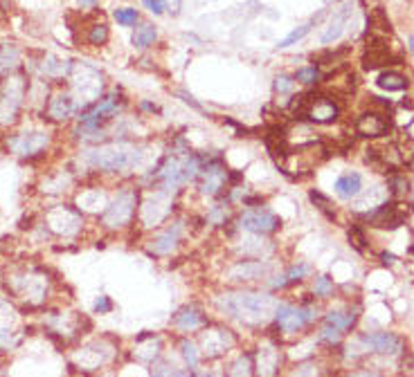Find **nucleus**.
<instances>
[{
  "instance_id": "nucleus-54",
  "label": "nucleus",
  "mask_w": 414,
  "mask_h": 377,
  "mask_svg": "<svg viewBox=\"0 0 414 377\" xmlns=\"http://www.w3.org/2000/svg\"><path fill=\"white\" fill-rule=\"evenodd\" d=\"M142 5L149 9L151 14H156V16H160V14H165V5L160 3V0H142Z\"/></svg>"
},
{
  "instance_id": "nucleus-42",
  "label": "nucleus",
  "mask_w": 414,
  "mask_h": 377,
  "mask_svg": "<svg viewBox=\"0 0 414 377\" xmlns=\"http://www.w3.org/2000/svg\"><path fill=\"white\" fill-rule=\"evenodd\" d=\"M408 191H410V182L406 180V176H392L390 178V193L394 198L408 196Z\"/></svg>"
},
{
  "instance_id": "nucleus-14",
  "label": "nucleus",
  "mask_w": 414,
  "mask_h": 377,
  "mask_svg": "<svg viewBox=\"0 0 414 377\" xmlns=\"http://www.w3.org/2000/svg\"><path fill=\"white\" fill-rule=\"evenodd\" d=\"M235 344H237L235 332L221 328V325L203 328V332H200V355L207 360H216L221 355H226L230 348H235Z\"/></svg>"
},
{
  "instance_id": "nucleus-32",
  "label": "nucleus",
  "mask_w": 414,
  "mask_h": 377,
  "mask_svg": "<svg viewBox=\"0 0 414 377\" xmlns=\"http://www.w3.org/2000/svg\"><path fill=\"white\" fill-rule=\"evenodd\" d=\"M70 185H73V176H70V171H59L54 176H50L43 180V193H61L68 191Z\"/></svg>"
},
{
  "instance_id": "nucleus-9",
  "label": "nucleus",
  "mask_w": 414,
  "mask_h": 377,
  "mask_svg": "<svg viewBox=\"0 0 414 377\" xmlns=\"http://www.w3.org/2000/svg\"><path fill=\"white\" fill-rule=\"evenodd\" d=\"M239 229L255 236H270L281 227V218L266 207H248L239 216Z\"/></svg>"
},
{
  "instance_id": "nucleus-51",
  "label": "nucleus",
  "mask_w": 414,
  "mask_h": 377,
  "mask_svg": "<svg viewBox=\"0 0 414 377\" xmlns=\"http://www.w3.org/2000/svg\"><path fill=\"white\" fill-rule=\"evenodd\" d=\"M311 202H313V205H316L320 211H325L329 218H336V213L331 211V202H329V198L322 196L320 191H311Z\"/></svg>"
},
{
  "instance_id": "nucleus-15",
  "label": "nucleus",
  "mask_w": 414,
  "mask_h": 377,
  "mask_svg": "<svg viewBox=\"0 0 414 377\" xmlns=\"http://www.w3.org/2000/svg\"><path fill=\"white\" fill-rule=\"evenodd\" d=\"M272 263L264 259H252V261H237L230 265L226 272V279L232 283H250V281H264L272 277Z\"/></svg>"
},
{
  "instance_id": "nucleus-39",
  "label": "nucleus",
  "mask_w": 414,
  "mask_h": 377,
  "mask_svg": "<svg viewBox=\"0 0 414 377\" xmlns=\"http://www.w3.org/2000/svg\"><path fill=\"white\" fill-rule=\"evenodd\" d=\"M151 377H189V371L178 369V366L169 364V362H156Z\"/></svg>"
},
{
  "instance_id": "nucleus-57",
  "label": "nucleus",
  "mask_w": 414,
  "mask_h": 377,
  "mask_svg": "<svg viewBox=\"0 0 414 377\" xmlns=\"http://www.w3.org/2000/svg\"><path fill=\"white\" fill-rule=\"evenodd\" d=\"M97 3V0H79V5H82V7H93Z\"/></svg>"
},
{
  "instance_id": "nucleus-27",
  "label": "nucleus",
  "mask_w": 414,
  "mask_h": 377,
  "mask_svg": "<svg viewBox=\"0 0 414 377\" xmlns=\"http://www.w3.org/2000/svg\"><path fill=\"white\" fill-rule=\"evenodd\" d=\"M108 202V193L99 189H86L77 196V207L82 211H104Z\"/></svg>"
},
{
  "instance_id": "nucleus-21",
  "label": "nucleus",
  "mask_w": 414,
  "mask_h": 377,
  "mask_svg": "<svg viewBox=\"0 0 414 377\" xmlns=\"http://www.w3.org/2000/svg\"><path fill=\"white\" fill-rule=\"evenodd\" d=\"M279 366H281V353H279V348H275L272 344L259 346L257 362H255V369H257L259 377H275L277 371H279Z\"/></svg>"
},
{
  "instance_id": "nucleus-40",
  "label": "nucleus",
  "mask_w": 414,
  "mask_h": 377,
  "mask_svg": "<svg viewBox=\"0 0 414 377\" xmlns=\"http://www.w3.org/2000/svg\"><path fill=\"white\" fill-rule=\"evenodd\" d=\"M320 79H322V75H320V70H318L316 66L300 68L297 72H295V81H297V84H304V86H313V84H318Z\"/></svg>"
},
{
  "instance_id": "nucleus-8",
  "label": "nucleus",
  "mask_w": 414,
  "mask_h": 377,
  "mask_svg": "<svg viewBox=\"0 0 414 377\" xmlns=\"http://www.w3.org/2000/svg\"><path fill=\"white\" fill-rule=\"evenodd\" d=\"M45 225L57 236H75L84 227V211L77 205H54L45 211Z\"/></svg>"
},
{
  "instance_id": "nucleus-18",
  "label": "nucleus",
  "mask_w": 414,
  "mask_h": 377,
  "mask_svg": "<svg viewBox=\"0 0 414 377\" xmlns=\"http://www.w3.org/2000/svg\"><path fill=\"white\" fill-rule=\"evenodd\" d=\"M183 233H185V222L171 220L163 231H158L156 236H151L149 252L156 254V256H169V254H174L178 249L180 240H183Z\"/></svg>"
},
{
  "instance_id": "nucleus-36",
  "label": "nucleus",
  "mask_w": 414,
  "mask_h": 377,
  "mask_svg": "<svg viewBox=\"0 0 414 377\" xmlns=\"http://www.w3.org/2000/svg\"><path fill=\"white\" fill-rule=\"evenodd\" d=\"M135 357H138V360H142V362H147V364H154V362L160 357V339L151 337V339H149V344L138 341Z\"/></svg>"
},
{
  "instance_id": "nucleus-11",
  "label": "nucleus",
  "mask_w": 414,
  "mask_h": 377,
  "mask_svg": "<svg viewBox=\"0 0 414 377\" xmlns=\"http://www.w3.org/2000/svg\"><path fill=\"white\" fill-rule=\"evenodd\" d=\"M316 319H318L316 305H302V308H295V305L279 303L277 312H275V323L284 334H295Z\"/></svg>"
},
{
  "instance_id": "nucleus-25",
  "label": "nucleus",
  "mask_w": 414,
  "mask_h": 377,
  "mask_svg": "<svg viewBox=\"0 0 414 377\" xmlns=\"http://www.w3.org/2000/svg\"><path fill=\"white\" fill-rule=\"evenodd\" d=\"M351 5L349 3H345L342 7H338V12L333 14V18L329 20V25H327V29L322 32V36H320V40L322 43H333V40H338L340 38V34L345 32V25H347V20H349V16H351Z\"/></svg>"
},
{
  "instance_id": "nucleus-20",
  "label": "nucleus",
  "mask_w": 414,
  "mask_h": 377,
  "mask_svg": "<svg viewBox=\"0 0 414 377\" xmlns=\"http://www.w3.org/2000/svg\"><path fill=\"white\" fill-rule=\"evenodd\" d=\"M45 285L47 281L38 274H23L16 279V292L29 303H38L45 297Z\"/></svg>"
},
{
  "instance_id": "nucleus-3",
  "label": "nucleus",
  "mask_w": 414,
  "mask_h": 377,
  "mask_svg": "<svg viewBox=\"0 0 414 377\" xmlns=\"http://www.w3.org/2000/svg\"><path fill=\"white\" fill-rule=\"evenodd\" d=\"M200 167H203V157H198L183 141H178V146L171 153H167L163 162L156 167V171L149 176L151 187H165L178 191L180 187L198 180Z\"/></svg>"
},
{
  "instance_id": "nucleus-50",
  "label": "nucleus",
  "mask_w": 414,
  "mask_h": 377,
  "mask_svg": "<svg viewBox=\"0 0 414 377\" xmlns=\"http://www.w3.org/2000/svg\"><path fill=\"white\" fill-rule=\"evenodd\" d=\"M320 375V369L316 362H304L295 366V371L290 373V377H318Z\"/></svg>"
},
{
  "instance_id": "nucleus-58",
  "label": "nucleus",
  "mask_w": 414,
  "mask_h": 377,
  "mask_svg": "<svg viewBox=\"0 0 414 377\" xmlns=\"http://www.w3.org/2000/svg\"><path fill=\"white\" fill-rule=\"evenodd\" d=\"M194 377H216L214 373H198V375H194Z\"/></svg>"
},
{
  "instance_id": "nucleus-31",
  "label": "nucleus",
  "mask_w": 414,
  "mask_h": 377,
  "mask_svg": "<svg viewBox=\"0 0 414 377\" xmlns=\"http://www.w3.org/2000/svg\"><path fill=\"white\" fill-rule=\"evenodd\" d=\"M356 319H358L356 310H331L327 314V325H333V328H338L342 334H345L347 330L353 328Z\"/></svg>"
},
{
  "instance_id": "nucleus-7",
  "label": "nucleus",
  "mask_w": 414,
  "mask_h": 377,
  "mask_svg": "<svg viewBox=\"0 0 414 377\" xmlns=\"http://www.w3.org/2000/svg\"><path fill=\"white\" fill-rule=\"evenodd\" d=\"M73 90H75V99L84 101V104H93V101H99V95H102L104 88V77L97 68L88 66V63H75L73 66Z\"/></svg>"
},
{
  "instance_id": "nucleus-23",
  "label": "nucleus",
  "mask_w": 414,
  "mask_h": 377,
  "mask_svg": "<svg viewBox=\"0 0 414 377\" xmlns=\"http://www.w3.org/2000/svg\"><path fill=\"white\" fill-rule=\"evenodd\" d=\"M77 110V99L70 93H59L47 101V115L54 121H64L68 117H73Z\"/></svg>"
},
{
  "instance_id": "nucleus-43",
  "label": "nucleus",
  "mask_w": 414,
  "mask_h": 377,
  "mask_svg": "<svg viewBox=\"0 0 414 377\" xmlns=\"http://www.w3.org/2000/svg\"><path fill=\"white\" fill-rule=\"evenodd\" d=\"M115 20L122 27H131V25H135L138 23V12L133 7H119V9H115Z\"/></svg>"
},
{
  "instance_id": "nucleus-56",
  "label": "nucleus",
  "mask_w": 414,
  "mask_h": 377,
  "mask_svg": "<svg viewBox=\"0 0 414 377\" xmlns=\"http://www.w3.org/2000/svg\"><path fill=\"white\" fill-rule=\"evenodd\" d=\"M351 377H378V373H374V371H358V373H353Z\"/></svg>"
},
{
  "instance_id": "nucleus-26",
  "label": "nucleus",
  "mask_w": 414,
  "mask_h": 377,
  "mask_svg": "<svg viewBox=\"0 0 414 377\" xmlns=\"http://www.w3.org/2000/svg\"><path fill=\"white\" fill-rule=\"evenodd\" d=\"M333 191H336V196L340 200L356 198L358 193L362 191V178H360V173H356V171L342 173V176L336 180V185H333Z\"/></svg>"
},
{
  "instance_id": "nucleus-1",
  "label": "nucleus",
  "mask_w": 414,
  "mask_h": 377,
  "mask_svg": "<svg viewBox=\"0 0 414 377\" xmlns=\"http://www.w3.org/2000/svg\"><path fill=\"white\" fill-rule=\"evenodd\" d=\"M79 164L99 173H128L142 167L145 148L135 141H106L79 151Z\"/></svg>"
},
{
  "instance_id": "nucleus-28",
  "label": "nucleus",
  "mask_w": 414,
  "mask_h": 377,
  "mask_svg": "<svg viewBox=\"0 0 414 377\" xmlns=\"http://www.w3.org/2000/svg\"><path fill=\"white\" fill-rule=\"evenodd\" d=\"M309 274V265L306 263H295L290 265V268L284 272V274H277V277H272V281H268V285L272 290H281L286 288V285H293V283H300Z\"/></svg>"
},
{
  "instance_id": "nucleus-35",
  "label": "nucleus",
  "mask_w": 414,
  "mask_h": 377,
  "mask_svg": "<svg viewBox=\"0 0 414 377\" xmlns=\"http://www.w3.org/2000/svg\"><path fill=\"white\" fill-rule=\"evenodd\" d=\"M180 357H183L185 366L189 371H196L198 364H200V348L189 339H183L180 341Z\"/></svg>"
},
{
  "instance_id": "nucleus-29",
  "label": "nucleus",
  "mask_w": 414,
  "mask_h": 377,
  "mask_svg": "<svg viewBox=\"0 0 414 377\" xmlns=\"http://www.w3.org/2000/svg\"><path fill=\"white\" fill-rule=\"evenodd\" d=\"M41 72L45 77H52V79H64V77H70V72H73V63H70L68 59L45 54L43 63H41Z\"/></svg>"
},
{
  "instance_id": "nucleus-4",
  "label": "nucleus",
  "mask_w": 414,
  "mask_h": 377,
  "mask_svg": "<svg viewBox=\"0 0 414 377\" xmlns=\"http://www.w3.org/2000/svg\"><path fill=\"white\" fill-rule=\"evenodd\" d=\"M176 205V191L165 187H151V191L140 200L138 216L142 227H160L171 216Z\"/></svg>"
},
{
  "instance_id": "nucleus-41",
  "label": "nucleus",
  "mask_w": 414,
  "mask_h": 377,
  "mask_svg": "<svg viewBox=\"0 0 414 377\" xmlns=\"http://www.w3.org/2000/svg\"><path fill=\"white\" fill-rule=\"evenodd\" d=\"M313 23H316V20H311V23H306V25H300L297 29H293V32H290L286 38H281V40H279L277 47H288V45H293V43H297V40H302V38H304V36L311 32Z\"/></svg>"
},
{
  "instance_id": "nucleus-30",
  "label": "nucleus",
  "mask_w": 414,
  "mask_h": 377,
  "mask_svg": "<svg viewBox=\"0 0 414 377\" xmlns=\"http://www.w3.org/2000/svg\"><path fill=\"white\" fill-rule=\"evenodd\" d=\"M376 84H378V88L387 90V93H401V90H408L410 79L406 75L397 72V70H385V72L378 75Z\"/></svg>"
},
{
  "instance_id": "nucleus-52",
  "label": "nucleus",
  "mask_w": 414,
  "mask_h": 377,
  "mask_svg": "<svg viewBox=\"0 0 414 377\" xmlns=\"http://www.w3.org/2000/svg\"><path fill=\"white\" fill-rule=\"evenodd\" d=\"M349 240H351V245L356 247L358 252H365V233H362L358 227H353L351 231H349Z\"/></svg>"
},
{
  "instance_id": "nucleus-12",
  "label": "nucleus",
  "mask_w": 414,
  "mask_h": 377,
  "mask_svg": "<svg viewBox=\"0 0 414 377\" xmlns=\"http://www.w3.org/2000/svg\"><path fill=\"white\" fill-rule=\"evenodd\" d=\"M353 355L362 353H380L387 357H397L403 353V339L394 332H371V334H360V337L351 344Z\"/></svg>"
},
{
  "instance_id": "nucleus-38",
  "label": "nucleus",
  "mask_w": 414,
  "mask_h": 377,
  "mask_svg": "<svg viewBox=\"0 0 414 377\" xmlns=\"http://www.w3.org/2000/svg\"><path fill=\"white\" fill-rule=\"evenodd\" d=\"M255 373V362L250 355H241V357L228 369V377H252Z\"/></svg>"
},
{
  "instance_id": "nucleus-6",
  "label": "nucleus",
  "mask_w": 414,
  "mask_h": 377,
  "mask_svg": "<svg viewBox=\"0 0 414 377\" xmlns=\"http://www.w3.org/2000/svg\"><path fill=\"white\" fill-rule=\"evenodd\" d=\"M293 110L297 115L306 117L313 124H329V121H336L340 115V108L336 101H331L329 97L322 95H300L293 101Z\"/></svg>"
},
{
  "instance_id": "nucleus-34",
  "label": "nucleus",
  "mask_w": 414,
  "mask_h": 377,
  "mask_svg": "<svg viewBox=\"0 0 414 377\" xmlns=\"http://www.w3.org/2000/svg\"><path fill=\"white\" fill-rule=\"evenodd\" d=\"M18 59H21V52L14 45H3L0 47V75L9 77L12 70H16Z\"/></svg>"
},
{
  "instance_id": "nucleus-47",
  "label": "nucleus",
  "mask_w": 414,
  "mask_h": 377,
  "mask_svg": "<svg viewBox=\"0 0 414 377\" xmlns=\"http://www.w3.org/2000/svg\"><path fill=\"white\" fill-rule=\"evenodd\" d=\"M18 332L12 328H0V351H12L18 344Z\"/></svg>"
},
{
  "instance_id": "nucleus-17",
  "label": "nucleus",
  "mask_w": 414,
  "mask_h": 377,
  "mask_svg": "<svg viewBox=\"0 0 414 377\" xmlns=\"http://www.w3.org/2000/svg\"><path fill=\"white\" fill-rule=\"evenodd\" d=\"M410 207L401 205V202H383L376 209H371L365 213V220L371 227H380V229H394L399 227L403 220L408 218Z\"/></svg>"
},
{
  "instance_id": "nucleus-44",
  "label": "nucleus",
  "mask_w": 414,
  "mask_h": 377,
  "mask_svg": "<svg viewBox=\"0 0 414 377\" xmlns=\"http://www.w3.org/2000/svg\"><path fill=\"white\" fill-rule=\"evenodd\" d=\"M106 40H108V27L104 23L90 27V32H88V43L90 45H104Z\"/></svg>"
},
{
  "instance_id": "nucleus-55",
  "label": "nucleus",
  "mask_w": 414,
  "mask_h": 377,
  "mask_svg": "<svg viewBox=\"0 0 414 377\" xmlns=\"http://www.w3.org/2000/svg\"><path fill=\"white\" fill-rule=\"evenodd\" d=\"M110 310H113V301H110L108 297H99L95 301V312L104 314V312H110Z\"/></svg>"
},
{
  "instance_id": "nucleus-59",
  "label": "nucleus",
  "mask_w": 414,
  "mask_h": 377,
  "mask_svg": "<svg viewBox=\"0 0 414 377\" xmlns=\"http://www.w3.org/2000/svg\"><path fill=\"white\" fill-rule=\"evenodd\" d=\"M410 49H412V52H414V36L410 38Z\"/></svg>"
},
{
  "instance_id": "nucleus-22",
  "label": "nucleus",
  "mask_w": 414,
  "mask_h": 377,
  "mask_svg": "<svg viewBox=\"0 0 414 377\" xmlns=\"http://www.w3.org/2000/svg\"><path fill=\"white\" fill-rule=\"evenodd\" d=\"M387 128H390V121L380 113H362L356 119V130L362 137H380V135H385Z\"/></svg>"
},
{
  "instance_id": "nucleus-13",
  "label": "nucleus",
  "mask_w": 414,
  "mask_h": 377,
  "mask_svg": "<svg viewBox=\"0 0 414 377\" xmlns=\"http://www.w3.org/2000/svg\"><path fill=\"white\" fill-rule=\"evenodd\" d=\"M25 99L23 77H7L0 90V124H12Z\"/></svg>"
},
{
  "instance_id": "nucleus-46",
  "label": "nucleus",
  "mask_w": 414,
  "mask_h": 377,
  "mask_svg": "<svg viewBox=\"0 0 414 377\" xmlns=\"http://www.w3.org/2000/svg\"><path fill=\"white\" fill-rule=\"evenodd\" d=\"M295 77H286V75H279L275 79V93L277 95H293V90H295Z\"/></svg>"
},
{
  "instance_id": "nucleus-49",
  "label": "nucleus",
  "mask_w": 414,
  "mask_h": 377,
  "mask_svg": "<svg viewBox=\"0 0 414 377\" xmlns=\"http://www.w3.org/2000/svg\"><path fill=\"white\" fill-rule=\"evenodd\" d=\"M333 292V281L329 277H318L316 283H313V294L316 297H329Z\"/></svg>"
},
{
  "instance_id": "nucleus-37",
  "label": "nucleus",
  "mask_w": 414,
  "mask_h": 377,
  "mask_svg": "<svg viewBox=\"0 0 414 377\" xmlns=\"http://www.w3.org/2000/svg\"><path fill=\"white\" fill-rule=\"evenodd\" d=\"M369 25H371V32H378L380 38H385L392 34V25H390V18L383 12V7H376L369 16Z\"/></svg>"
},
{
  "instance_id": "nucleus-24",
  "label": "nucleus",
  "mask_w": 414,
  "mask_h": 377,
  "mask_svg": "<svg viewBox=\"0 0 414 377\" xmlns=\"http://www.w3.org/2000/svg\"><path fill=\"white\" fill-rule=\"evenodd\" d=\"M113 348L110 346H106V344H90V346H86V348H82L79 351V355H77V362H84V360H88V357H93L90 360V364H88V371H95V369H99V366H104L106 362H110L113 360Z\"/></svg>"
},
{
  "instance_id": "nucleus-33",
  "label": "nucleus",
  "mask_w": 414,
  "mask_h": 377,
  "mask_svg": "<svg viewBox=\"0 0 414 377\" xmlns=\"http://www.w3.org/2000/svg\"><path fill=\"white\" fill-rule=\"evenodd\" d=\"M156 38H158V29L156 25H151V23H142L140 27H135V32H133V45L138 49H145V47H151L156 43Z\"/></svg>"
},
{
  "instance_id": "nucleus-48",
  "label": "nucleus",
  "mask_w": 414,
  "mask_h": 377,
  "mask_svg": "<svg viewBox=\"0 0 414 377\" xmlns=\"http://www.w3.org/2000/svg\"><path fill=\"white\" fill-rule=\"evenodd\" d=\"M318 339H320V341H325V344H329V346H333V344H340L342 332H340L338 328H333V325H327V323H325V328L320 330Z\"/></svg>"
},
{
  "instance_id": "nucleus-19",
  "label": "nucleus",
  "mask_w": 414,
  "mask_h": 377,
  "mask_svg": "<svg viewBox=\"0 0 414 377\" xmlns=\"http://www.w3.org/2000/svg\"><path fill=\"white\" fill-rule=\"evenodd\" d=\"M171 325L180 332L203 330L207 325V314L200 310L198 305H185V308H180L174 317H171Z\"/></svg>"
},
{
  "instance_id": "nucleus-2",
  "label": "nucleus",
  "mask_w": 414,
  "mask_h": 377,
  "mask_svg": "<svg viewBox=\"0 0 414 377\" xmlns=\"http://www.w3.org/2000/svg\"><path fill=\"white\" fill-rule=\"evenodd\" d=\"M279 301L268 292H226L216 299V308L246 325H261L268 319H275Z\"/></svg>"
},
{
  "instance_id": "nucleus-5",
  "label": "nucleus",
  "mask_w": 414,
  "mask_h": 377,
  "mask_svg": "<svg viewBox=\"0 0 414 377\" xmlns=\"http://www.w3.org/2000/svg\"><path fill=\"white\" fill-rule=\"evenodd\" d=\"M138 207H140V191L135 187L119 189L102 211V225L106 229H122L131 225V220L138 213Z\"/></svg>"
},
{
  "instance_id": "nucleus-16",
  "label": "nucleus",
  "mask_w": 414,
  "mask_h": 377,
  "mask_svg": "<svg viewBox=\"0 0 414 377\" xmlns=\"http://www.w3.org/2000/svg\"><path fill=\"white\" fill-rule=\"evenodd\" d=\"M47 146H50V132L45 130L18 132V135L7 139L9 153H14L18 157H34L38 153H43Z\"/></svg>"
},
{
  "instance_id": "nucleus-45",
  "label": "nucleus",
  "mask_w": 414,
  "mask_h": 377,
  "mask_svg": "<svg viewBox=\"0 0 414 377\" xmlns=\"http://www.w3.org/2000/svg\"><path fill=\"white\" fill-rule=\"evenodd\" d=\"M228 220V205H214L207 211V222L209 225H226Z\"/></svg>"
},
{
  "instance_id": "nucleus-53",
  "label": "nucleus",
  "mask_w": 414,
  "mask_h": 377,
  "mask_svg": "<svg viewBox=\"0 0 414 377\" xmlns=\"http://www.w3.org/2000/svg\"><path fill=\"white\" fill-rule=\"evenodd\" d=\"M165 5V12H169L171 16H178L180 9H183V0H160Z\"/></svg>"
},
{
  "instance_id": "nucleus-10",
  "label": "nucleus",
  "mask_w": 414,
  "mask_h": 377,
  "mask_svg": "<svg viewBox=\"0 0 414 377\" xmlns=\"http://www.w3.org/2000/svg\"><path fill=\"white\" fill-rule=\"evenodd\" d=\"M230 180V171L226 167V162L221 157L203 160V167L198 173V193L205 198H216L221 196V191L226 189Z\"/></svg>"
}]
</instances>
